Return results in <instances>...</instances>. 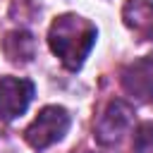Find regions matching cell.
<instances>
[{
    "label": "cell",
    "instance_id": "6da1fadb",
    "mask_svg": "<svg viewBox=\"0 0 153 153\" xmlns=\"http://www.w3.org/2000/svg\"><path fill=\"white\" fill-rule=\"evenodd\" d=\"M96 38L98 26L76 12H65L55 17L48 29V48L67 72H79L84 67L88 53L96 45Z\"/></svg>",
    "mask_w": 153,
    "mask_h": 153
},
{
    "label": "cell",
    "instance_id": "7a4b0ae2",
    "mask_svg": "<svg viewBox=\"0 0 153 153\" xmlns=\"http://www.w3.org/2000/svg\"><path fill=\"white\" fill-rule=\"evenodd\" d=\"M72 127V115L62 105H45L38 110V115L31 120V124L24 129V141L33 151H45L55 143H60Z\"/></svg>",
    "mask_w": 153,
    "mask_h": 153
},
{
    "label": "cell",
    "instance_id": "3957f363",
    "mask_svg": "<svg viewBox=\"0 0 153 153\" xmlns=\"http://www.w3.org/2000/svg\"><path fill=\"white\" fill-rule=\"evenodd\" d=\"M134 124V108L127 103V100H110L100 117L96 120V127H93V139L100 143V146H115L124 139V134L131 129Z\"/></svg>",
    "mask_w": 153,
    "mask_h": 153
},
{
    "label": "cell",
    "instance_id": "277c9868",
    "mask_svg": "<svg viewBox=\"0 0 153 153\" xmlns=\"http://www.w3.org/2000/svg\"><path fill=\"white\" fill-rule=\"evenodd\" d=\"M33 96H36V86L31 79L2 76L0 79V120L14 122L17 117H22L29 110Z\"/></svg>",
    "mask_w": 153,
    "mask_h": 153
},
{
    "label": "cell",
    "instance_id": "5b68a950",
    "mask_svg": "<svg viewBox=\"0 0 153 153\" xmlns=\"http://www.w3.org/2000/svg\"><path fill=\"white\" fill-rule=\"evenodd\" d=\"M120 86L134 103L153 100V55H143L120 72Z\"/></svg>",
    "mask_w": 153,
    "mask_h": 153
},
{
    "label": "cell",
    "instance_id": "8992f818",
    "mask_svg": "<svg viewBox=\"0 0 153 153\" xmlns=\"http://www.w3.org/2000/svg\"><path fill=\"white\" fill-rule=\"evenodd\" d=\"M122 22L136 36V41H153V2L127 0L122 5Z\"/></svg>",
    "mask_w": 153,
    "mask_h": 153
},
{
    "label": "cell",
    "instance_id": "52a82bcc",
    "mask_svg": "<svg viewBox=\"0 0 153 153\" xmlns=\"http://www.w3.org/2000/svg\"><path fill=\"white\" fill-rule=\"evenodd\" d=\"M2 53L5 57L12 62V65H29L33 57H36V38L33 33L24 31V29H14V31H7L5 38H2Z\"/></svg>",
    "mask_w": 153,
    "mask_h": 153
},
{
    "label": "cell",
    "instance_id": "ba28073f",
    "mask_svg": "<svg viewBox=\"0 0 153 153\" xmlns=\"http://www.w3.org/2000/svg\"><path fill=\"white\" fill-rule=\"evenodd\" d=\"M131 153H153V122H141L131 139Z\"/></svg>",
    "mask_w": 153,
    "mask_h": 153
}]
</instances>
